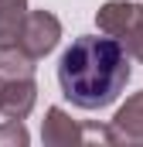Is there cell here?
<instances>
[{
    "label": "cell",
    "instance_id": "cell-6",
    "mask_svg": "<svg viewBox=\"0 0 143 147\" xmlns=\"http://www.w3.org/2000/svg\"><path fill=\"white\" fill-rule=\"evenodd\" d=\"M109 123H112L119 144H143V89L133 92V96L116 110V116H112Z\"/></svg>",
    "mask_w": 143,
    "mask_h": 147
},
{
    "label": "cell",
    "instance_id": "cell-9",
    "mask_svg": "<svg viewBox=\"0 0 143 147\" xmlns=\"http://www.w3.org/2000/svg\"><path fill=\"white\" fill-rule=\"evenodd\" d=\"M119 45L126 48V55H130L133 62H143V17H140L123 38H119Z\"/></svg>",
    "mask_w": 143,
    "mask_h": 147
},
{
    "label": "cell",
    "instance_id": "cell-7",
    "mask_svg": "<svg viewBox=\"0 0 143 147\" xmlns=\"http://www.w3.org/2000/svg\"><path fill=\"white\" fill-rule=\"evenodd\" d=\"M34 62L27 51L21 48H3L0 51V79H31L34 75Z\"/></svg>",
    "mask_w": 143,
    "mask_h": 147
},
{
    "label": "cell",
    "instance_id": "cell-1",
    "mask_svg": "<svg viewBox=\"0 0 143 147\" xmlns=\"http://www.w3.org/2000/svg\"><path fill=\"white\" fill-rule=\"evenodd\" d=\"M126 82H130V55L119 45V38L109 34L75 38L58 62L61 96L78 110H102L116 103Z\"/></svg>",
    "mask_w": 143,
    "mask_h": 147
},
{
    "label": "cell",
    "instance_id": "cell-8",
    "mask_svg": "<svg viewBox=\"0 0 143 147\" xmlns=\"http://www.w3.org/2000/svg\"><path fill=\"white\" fill-rule=\"evenodd\" d=\"M31 140V134H27V127H24V120H7V123H0V147L10 144V147H24Z\"/></svg>",
    "mask_w": 143,
    "mask_h": 147
},
{
    "label": "cell",
    "instance_id": "cell-10",
    "mask_svg": "<svg viewBox=\"0 0 143 147\" xmlns=\"http://www.w3.org/2000/svg\"><path fill=\"white\" fill-rule=\"evenodd\" d=\"M24 14H27V0H0V21L24 17Z\"/></svg>",
    "mask_w": 143,
    "mask_h": 147
},
{
    "label": "cell",
    "instance_id": "cell-11",
    "mask_svg": "<svg viewBox=\"0 0 143 147\" xmlns=\"http://www.w3.org/2000/svg\"><path fill=\"white\" fill-rule=\"evenodd\" d=\"M0 92H3V79H0Z\"/></svg>",
    "mask_w": 143,
    "mask_h": 147
},
{
    "label": "cell",
    "instance_id": "cell-4",
    "mask_svg": "<svg viewBox=\"0 0 143 147\" xmlns=\"http://www.w3.org/2000/svg\"><path fill=\"white\" fill-rule=\"evenodd\" d=\"M41 140L48 147H72L85 140V123H75L61 106H51L41 123Z\"/></svg>",
    "mask_w": 143,
    "mask_h": 147
},
{
    "label": "cell",
    "instance_id": "cell-3",
    "mask_svg": "<svg viewBox=\"0 0 143 147\" xmlns=\"http://www.w3.org/2000/svg\"><path fill=\"white\" fill-rule=\"evenodd\" d=\"M37 103V82L31 79H3V92H0V113L7 120H27Z\"/></svg>",
    "mask_w": 143,
    "mask_h": 147
},
{
    "label": "cell",
    "instance_id": "cell-2",
    "mask_svg": "<svg viewBox=\"0 0 143 147\" xmlns=\"http://www.w3.org/2000/svg\"><path fill=\"white\" fill-rule=\"evenodd\" d=\"M61 41V21L51 10H27L24 14V28H21V51H27L31 58H44L48 51H55Z\"/></svg>",
    "mask_w": 143,
    "mask_h": 147
},
{
    "label": "cell",
    "instance_id": "cell-5",
    "mask_svg": "<svg viewBox=\"0 0 143 147\" xmlns=\"http://www.w3.org/2000/svg\"><path fill=\"white\" fill-rule=\"evenodd\" d=\"M140 17H143V7L140 3H130V0H109V3H102L96 10V24L109 38H123Z\"/></svg>",
    "mask_w": 143,
    "mask_h": 147
}]
</instances>
